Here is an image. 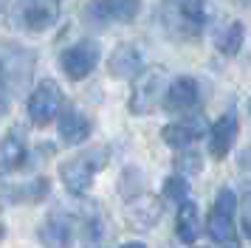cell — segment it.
Instances as JSON below:
<instances>
[{
	"label": "cell",
	"mask_w": 251,
	"mask_h": 248,
	"mask_svg": "<svg viewBox=\"0 0 251 248\" xmlns=\"http://www.w3.org/2000/svg\"><path fill=\"white\" fill-rule=\"evenodd\" d=\"M209 20L206 0H161V23L175 40L201 37Z\"/></svg>",
	"instance_id": "1"
},
{
	"label": "cell",
	"mask_w": 251,
	"mask_h": 248,
	"mask_svg": "<svg viewBox=\"0 0 251 248\" xmlns=\"http://www.w3.org/2000/svg\"><path fill=\"white\" fill-rule=\"evenodd\" d=\"M34 51L23 45L3 43L0 45V93H20L31 82L34 74Z\"/></svg>",
	"instance_id": "2"
},
{
	"label": "cell",
	"mask_w": 251,
	"mask_h": 248,
	"mask_svg": "<svg viewBox=\"0 0 251 248\" xmlns=\"http://www.w3.org/2000/svg\"><path fill=\"white\" fill-rule=\"evenodd\" d=\"M234 212H237V195L231 186H223L217 192L212 212H209V237L223 248H237V223H234Z\"/></svg>",
	"instance_id": "3"
},
{
	"label": "cell",
	"mask_w": 251,
	"mask_h": 248,
	"mask_svg": "<svg viewBox=\"0 0 251 248\" xmlns=\"http://www.w3.org/2000/svg\"><path fill=\"white\" fill-rule=\"evenodd\" d=\"M104 161H107V149L99 147V149H91L85 155H76L65 161V164H59V178L65 183V189L71 195H85L91 189L93 175L104 167Z\"/></svg>",
	"instance_id": "4"
},
{
	"label": "cell",
	"mask_w": 251,
	"mask_h": 248,
	"mask_svg": "<svg viewBox=\"0 0 251 248\" xmlns=\"http://www.w3.org/2000/svg\"><path fill=\"white\" fill-rule=\"evenodd\" d=\"M164 82H167V74L164 68H147L136 76V85H133V93H130V113L133 116H147L158 107V101L164 99Z\"/></svg>",
	"instance_id": "5"
},
{
	"label": "cell",
	"mask_w": 251,
	"mask_h": 248,
	"mask_svg": "<svg viewBox=\"0 0 251 248\" xmlns=\"http://www.w3.org/2000/svg\"><path fill=\"white\" fill-rule=\"evenodd\" d=\"M62 104H65V99H62L59 85L54 79H43L28 96V119L37 127H46L62 113Z\"/></svg>",
	"instance_id": "6"
},
{
	"label": "cell",
	"mask_w": 251,
	"mask_h": 248,
	"mask_svg": "<svg viewBox=\"0 0 251 248\" xmlns=\"http://www.w3.org/2000/svg\"><path fill=\"white\" fill-rule=\"evenodd\" d=\"M62 0H17V25L25 31H46L59 20Z\"/></svg>",
	"instance_id": "7"
},
{
	"label": "cell",
	"mask_w": 251,
	"mask_h": 248,
	"mask_svg": "<svg viewBox=\"0 0 251 248\" xmlns=\"http://www.w3.org/2000/svg\"><path fill=\"white\" fill-rule=\"evenodd\" d=\"M141 0H93L85 9V20L93 25H107V23H133L136 20Z\"/></svg>",
	"instance_id": "8"
},
{
	"label": "cell",
	"mask_w": 251,
	"mask_h": 248,
	"mask_svg": "<svg viewBox=\"0 0 251 248\" xmlns=\"http://www.w3.org/2000/svg\"><path fill=\"white\" fill-rule=\"evenodd\" d=\"M96 62H99V45L93 40H82V43L71 45L68 51H62V56H59V65L65 71V76L74 79V82L91 76Z\"/></svg>",
	"instance_id": "9"
},
{
	"label": "cell",
	"mask_w": 251,
	"mask_h": 248,
	"mask_svg": "<svg viewBox=\"0 0 251 248\" xmlns=\"http://www.w3.org/2000/svg\"><path fill=\"white\" fill-rule=\"evenodd\" d=\"M237 133H240V119L234 110L223 113L212 127H209V155L215 161H223V158L231 152V147L237 141Z\"/></svg>",
	"instance_id": "10"
},
{
	"label": "cell",
	"mask_w": 251,
	"mask_h": 248,
	"mask_svg": "<svg viewBox=\"0 0 251 248\" xmlns=\"http://www.w3.org/2000/svg\"><path fill=\"white\" fill-rule=\"evenodd\" d=\"M203 133H209V124H206L203 116H186L181 122H172L161 130V138L164 144L175 147V149H186L189 144H195Z\"/></svg>",
	"instance_id": "11"
},
{
	"label": "cell",
	"mask_w": 251,
	"mask_h": 248,
	"mask_svg": "<svg viewBox=\"0 0 251 248\" xmlns=\"http://www.w3.org/2000/svg\"><path fill=\"white\" fill-rule=\"evenodd\" d=\"M201 101V88L192 76H178L170 82V88L164 93V107L170 113H189Z\"/></svg>",
	"instance_id": "12"
},
{
	"label": "cell",
	"mask_w": 251,
	"mask_h": 248,
	"mask_svg": "<svg viewBox=\"0 0 251 248\" xmlns=\"http://www.w3.org/2000/svg\"><path fill=\"white\" fill-rule=\"evenodd\" d=\"M88 135H91V122H88L85 113H79L76 107H65L59 113V138H62V144L76 147L82 141H88Z\"/></svg>",
	"instance_id": "13"
},
{
	"label": "cell",
	"mask_w": 251,
	"mask_h": 248,
	"mask_svg": "<svg viewBox=\"0 0 251 248\" xmlns=\"http://www.w3.org/2000/svg\"><path fill=\"white\" fill-rule=\"evenodd\" d=\"M107 68H110V74L119 76V79H133V76H138V74L144 71V56H141V51H138L136 45L125 43L110 54Z\"/></svg>",
	"instance_id": "14"
},
{
	"label": "cell",
	"mask_w": 251,
	"mask_h": 248,
	"mask_svg": "<svg viewBox=\"0 0 251 248\" xmlns=\"http://www.w3.org/2000/svg\"><path fill=\"white\" fill-rule=\"evenodd\" d=\"M25 158V135L20 127H12L6 138L0 141V175H9L14 169L23 167Z\"/></svg>",
	"instance_id": "15"
},
{
	"label": "cell",
	"mask_w": 251,
	"mask_h": 248,
	"mask_svg": "<svg viewBox=\"0 0 251 248\" xmlns=\"http://www.w3.org/2000/svg\"><path fill=\"white\" fill-rule=\"evenodd\" d=\"M37 237L46 248H68L71 246V220L62 212H54L46 223L40 225Z\"/></svg>",
	"instance_id": "16"
},
{
	"label": "cell",
	"mask_w": 251,
	"mask_h": 248,
	"mask_svg": "<svg viewBox=\"0 0 251 248\" xmlns=\"http://www.w3.org/2000/svg\"><path fill=\"white\" fill-rule=\"evenodd\" d=\"M161 217V203L155 198H133L127 206V220L136 228H150Z\"/></svg>",
	"instance_id": "17"
},
{
	"label": "cell",
	"mask_w": 251,
	"mask_h": 248,
	"mask_svg": "<svg viewBox=\"0 0 251 248\" xmlns=\"http://www.w3.org/2000/svg\"><path fill=\"white\" fill-rule=\"evenodd\" d=\"M175 234L181 243H195L201 237V217H198V206L186 200L178 206V217H175Z\"/></svg>",
	"instance_id": "18"
},
{
	"label": "cell",
	"mask_w": 251,
	"mask_h": 248,
	"mask_svg": "<svg viewBox=\"0 0 251 248\" xmlns=\"http://www.w3.org/2000/svg\"><path fill=\"white\" fill-rule=\"evenodd\" d=\"M243 40H246V31H243V23H226L215 31V48L223 56H234L243 48Z\"/></svg>",
	"instance_id": "19"
},
{
	"label": "cell",
	"mask_w": 251,
	"mask_h": 248,
	"mask_svg": "<svg viewBox=\"0 0 251 248\" xmlns=\"http://www.w3.org/2000/svg\"><path fill=\"white\" fill-rule=\"evenodd\" d=\"M164 198L172 203H186L189 200V180L183 175H170L164 180Z\"/></svg>",
	"instance_id": "20"
},
{
	"label": "cell",
	"mask_w": 251,
	"mask_h": 248,
	"mask_svg": "<svg viewBox=\"0 0 251 248\" xmlns=\"http://www.w3.org/2000/svg\"><path fill=\"white\" fill-rule=\"evenodd\" d=\"M201 167H203V161H201L198 152H181V155L175 158V169H178V175H183V178L201 172Z\"/></svg>",
	"instance_id": "21"
},
{
	"label": "cell",
	"mask_w": 251,
	"mask_h": 248,
	"mask_svg": "<svg viewBox=\"0 0 251 248\" xmlns=\"http://www.w3.org/2000/svg\"><path fill=\"white\" fill-rule=\"evenodd\" d=\"M46 195H48V180H46V178L31 180V183H28V186L20 192V198H23V200H28V203H40Z\"/></svg>",
	"instance_id": "22"
},
{
	"label": "cell",
	"mask_w": 251,
	"mask_h": 248,
	"mask_svg": "<svg viewBox=\"0 0 251 248\" xmlns=\"http://www.w3.org/2000/svg\"><path fill=\"white\" fill-rule=\"evenodd\" d=\"M240 225H243V234L251 243V189L246 192V198L240 203Z\"/></svg>",
	"instance_id": "23"
},
{
	"label": "cell",
	"mask_w": 251,
	"mask_h": 248,
	"mask_svg": "<svg viewBox=\"0 0 251 248\" xmlns=\"http://www.w3.org/2000/svg\"><path fill=\"white\" fill-rule=\"evenodd\" d=\"M6 110H9V99L0 93V116H6Z\"/></svg>",
	"instance_id": "24"
},
{
	"label": "cell",
	"mask_w": 251,
	"mask_h": 248,
	"mask_svg": "<svg viewBox=\"0 0 251 248\" xmlns=\"http://www.w3.org/2000/svg\"><path fill=\"white\" fill-rule=\"evenodd\" d=\"M122 248H147L144 243H127V246H122Z\"/></svg>",
	"instance_id": "25"
},
{
	"label": "cell",
	"mask_w": 251,
	"mask_h": 248,
	"mask_svg": "<svg viewBox=\"0 0 251 248\" xmlns=\"http://www.w3.org/2000/svg\"><path fill=\"white\" fill-rule=\"evenodd\" d=\"M6 3H9V0H0V11L6 9Z\"/></svg>",
	"instance_id": "26"
},
{
	"label": "cell",
	"mask_w": 251,
	"mask_h": 248,
	"mask_svg": "<svg viewBox=\"0 0 251 248\" xmlns=\"http://www.w3.org/2000/svg\"><path fill=\"white\" fill-rule=\"evenodd\" d=\"M3 234H6V228H3V223H0V240H3Z\"/></svg>",
	"instance_id": "27"
}]
</instances>
